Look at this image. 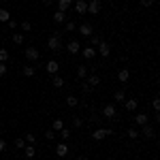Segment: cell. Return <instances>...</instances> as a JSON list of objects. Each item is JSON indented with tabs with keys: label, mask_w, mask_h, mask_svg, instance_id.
Listing matches in <instances>:
<instances>
[{
	"label": "cell",
	"mask_w": 160,
	"mask_h": 160,
	"mask_svg": "<svg viewBox=\"0 0 160 160\" xmlns=\"http://www.w3.org/2000/svg\"><path fill=\"white\" fill-rule=\"evenodd\" d=\"M47 47H49L51 51H60L62 49V41H60V32H53L49 37V41H47Z\"/></svg>",
	"instance_id": "1"
},
{
	"label": "cell",
	"mask_w": 160,
	"mask_h": 160,
	"mask_svg": "<svg viewBox=\"0 0 160 160\" xmlns=\"http://www.w3.org/2000/svg\"><path fill=\"white\" fill-rule=\"evenodd\" d=\"M102 118H107V120H115V118H118V109H115L111 102H107V105L102 107Z\"/></svg>",
	"instance_id": "2"
},
{
	"label": "cell",
	"mask_w": 160,
	"mask_h": 160,
	"mask_svg": "<svg viewBox=\"0 0 160 160\" xmlns=\"http://www.w3.org/2000/svg\"><path fill=\"white\" fill-rule=\"evenodd\" d=\"M109 135H113L111 128H96V130L92 132V139H94V141H102L105 137H109Z\"/></svg>",
	"instance_id": "3"
},
{
	"label": "cell",
	"mask_w": 160,
	"mask_h": 160,
	"mask_svg": "<svg viewBox=\"0 0 160 160\" xmlns=\"http://www.w3.org/2000/svg\"><path fill=\"white\" fill-rule=\"evenodd\" d=\"M26 58L30 62H37L38 58H41V51H38L37 47H26Z\"/></svg>",
	"instance_id": "4"
},
{
	"label": "cell",
	"mask_w": 160,
	"mask_h": 160,
	"mask_svg": "<svg viewBox=\"0 0 160 160\" xmlns=\"http://www.w3.org/2000/svg\"><path fill=\"white\" fill-rule=\"evenodd\" d=\"M68 149H71V148L62 141V143L56 145V156H58V158H66V156H68Z\"/></svg>",
	"instance_id": "5"
},
{
	"label": "cell",
	"mask_w": 160,
	"mask_h": 160,
	"mask_svg": "<svg viewBox=\"0 0 160 160\" xmlns=\"http://www.w3.org/2000/svg\"><path fill=\"white\" fill-rule=\"evenodd\" d=\"M141 132H143L145 139H154V137H156V128H154L152 124H145V126H141Z\"/></svg>",
	"instance_id": "6"
},
{
	"label": "cell",
	"mask_w": 160,
	"mask_h": 160,
	"mask_svg": "<svg viewBox=\"0 0 160 160\" xmlns=\"http://www.w3.org/2000/svg\"><path fill=\"white\" fill-rule=\"evenodd\" d=\"M45 71H47L49 75H58V71H60V64H58L56 60H49L47 64H45Z\"/></svg>",
	"instance_id": "7"
},
{
	"label": "cell",
	"mask_w": 160,
	"mask_h": 160,
	"mask_svg": "<svg viewBox=\"0 0 160 160\" xmlns=\"http://www.w3.org/2000/svg\"><path fill=\"white\" fill-rule=\"evenodd\" d=\"M88 13H92V15L100 13V2L98 0H90V2H88Z\"/></svg>",
	"instance_id": "8"
},
{
	"label": "cell",
	"mask_w": 160,
	"mask_h": 160,
	"mask_svg": "<svg viewBox=\"0 0 160 160\" xmlns=\"http://www.w3.org/2000/svg\"><path fill=\"white\" fill-rule=\"evenodd\" d=\"M75 11L79 13V15L88 13V2H86V0H77V2H75Z\"/></svg>",
	"instance_id": "9"
},
{
	"label": "cell",
	"mask_w": 160,
	"mask_h": 160,
	"mask_svg": "<svg viewBox=\"0 0 160 160\" xmlns=\"http://www.w3.org/2000/svg\"><path fill=\"white\" fill-rule=\"evenodd\" d=\"M79 32H81L83 37H92V34H94V28H92V24H81L79 26Z\"/></svg>",
	"instance_id": "10"
},
{
	"label": "cell",
	"mask_w": 160,
	"mask_h": 160,
	"mask_svg": "<svg viewBox=\"0 0 160 160\" xmlns=\"http://www.w3.org/2000/svg\"><path fill=\"white\" fill-rule=\"evenodd\" d=\"M81 56H83L86 60H92V58L96 56V47H83V49H81Z\"/></svg>",
	"instance_id": "11"
},
{
	"label": "cell",
	"mask_w": 160,
	"mask_h": 160,
	"mask_svg": "<svg viewBox=\"0 0 160 160\" xmlns=\"http://www.w3.org/2000/svg\"><path fill=\"white\" fill-rule=\"evenodd\" d=\"M135 122L139 124V126H145V124H149V115H148V113H137Z\"/></svg>",
	"instance_id": "12"
},
{
	"label": "cell",
	"mask_w": 160,
	"mask_h": 160,
	"mask_svg": "<svg viewBox=\"0 0 160 160\" xmlns=\"http://www.w3.org/2000/svg\"><path fill=\"white\" fill-rule=\"evenodd\" d=\"M66 49H68V53H79V49H81V45H79V41H71L68 45H66Z\"/></svg>",
	"instance_id": "13"
},
{
	"label": "cell",
	"mask_w": 160,
	"mask_h": 160,
	"mask_svg": "<svg viewBox=\"0 0 160 160\" xmlns=\"http://www.w3.org/2000/svg\"><path fill=\"white\" fill-rule=\"evenodd\" d=\"M98 53L102 56V58H107V56L111 53V47H109V43H105V41H102V43L98 45Z\"/></svg>",
	"instance_id": "14"
},
{
	"label": "cell",
	"mask_w": 160,
	"mask_h": 160,
	"mask_svg": "<svg viewBox=\"0 0 160 160\" xmlns=\"http://www.w3.org/2000/svg\"><path fill=\"white\" fill-rule=\"evenodd\" d=\"M71 7H73V0H58V11H64V13H66Z\"/></svg>",
	"instance_id": "15"
},
{
	"label": "cell",
	"mask_w": 160,
	"mask_h": 160,
	"mask_svg": "<svg viewBox=\"0 0 160 160\" xmlns=\"http://www.w3.org/2000/svg\"><path fill=\"white\" fill-rule=\"evenodd\" d=\"M124 107H126V111H137L139 102H137V98H128V100H124Z\"/></svg>",
	"instance_id": "16"
},
{
	"label": "cell",
	"mask_w": 160,
	"mask_h": 160,
	"mask_svg": "<svg viewBox=\"0 0 160 160\" xmlns=\"http://www.w3.org/2000/svg\"><path fill=\"white\" fill-rule=\"evenodd\" d=\"M86 81H88V86H90V88H96L100 83V77H98V75H88Z\"/></svg>",
	"instance_id": "17"
},
{
	"label": "cell",
	"mask_w": 160,
	"mask_h": 160,
	"mask_svg": "<svg viewBox=\"0 0 160 160\" xmlns=\"http://www.w3.org/2000/svg\"><path fill=\"white\" fill-rule=\"evenodd\" d=\"M118 79H120L122 83H126V81L130 79V71H128V68H122V71L118 73Z\"/></svg>",
	"instance_id": "18"
},
{
	"label": "cell",
	"mask_w": 160,
	"mask_h": 160,
	"mask_svg": "<svg viewBox=\"0 0 160 160\" xmlns=\"http://www.w3.org/2000/svg\"><path fill=\"white\" fill-rule=\"evenodd\" d=\"M100 43H102V37L100 34H92L90 37V47H98Z\"/></svg>",
	"instance_id": "19"
},
{
	"label": "cell",
	"mask_w": 160,
	"mask_h": 160,
	"mask_svg": "<svg viewBox=\"0 0 160 160\" xmlns=\"http://www.w3.org/2000/svg\"><path fill=\"white\" fill-rule=\"evenodd\" d=\"M34 154H37L34 145H26V148H24V156H26V158H34Z\"/></svg>",
	"instance_id": "20"
},
{
	"label": "cell",
	"mask_w": 160,
	"mask_h": 160,
	"mask_svg": "<svg viewBox=\"0 0 160 160\" xmlns=\"http://www.w3.org/2000/svg\"><path fill=\"white\" fill-rule=\"evenodd\" d=\"M64 19H66V13L64 11H56L53 13V22H56V24H62Z\"/></svg>",
	"instance_id": "21"
},
{
	"label": "cell",
	"mask_w": 160,
	"mask_h": 160,
	"mask_svg": "<svg viewBox=\"0 0 160 160\" xmlns=\"http://www.w3.org/2000/svg\"><path fill=\"white\" fill-rule=\"evenodd\" d=\"M62 128H64L62 118H56V120H53V124H51V130H56V132H58V130H62Z\"/></svg>",
	"instance_id": "22"
},
{
	"label": "cell",
	"mask_w": 160,
	"mask_h": 160,
	"mask_svg": "<svg viewBox=\"0 0 160 160\" xmlns=\"http://www.w3.org/2000/svg\"><path fill=\"white\" fill-rule=\"evenodd\" d=\"M88 77V68L83 64H79V68H77V79H86Z\"/></svg>",
	"instance_id": "23"
},
{
	"label": "cell",
	"mask_w": 160,
	"mask_h": 160,
	"mask_svg": "<svg viewBox=\"0 0 160 160\" xmlns=\"http://www.w3.org/2000/svg\"><path fill=\"white\" fill-rule=\"evenodd\" d=\"M51 83H53V88H62L64 86V79H62L60 75H53L51 77Z\"/></svg>",
	"instance_id": "24"
},
{
	"label": "cell",
	"mask_w": 160,
	"mask_h": 160,
	"mask_svg": "<svg viewBox=\"0 0 160 160\" xmlns=\"http://www.w3.org/2000/svg\"><path fill=\"white\" fill-rule=\"evenodd\" d=\"M22 73H24L26 77H34V75H37V68H34V66H24Z\"/></svg>",
	"instance_id": "25"
},
{
	"label": "cell",
	"mask_w": 160,
	"mask_h": 160,
	"mask_svg": "<svg viewBox=\"0 0 160 160\" xmlns=\"http://www.w3.org/2000/svg\"><path fill=\"white\" fill-rule=\"evenodd\" d=\"M113 100H115V102H124V100H126V94H124L122 90H118V92L113 94Z\"/></svg>",
	"instance_id": "26"
},
{
	"label": "cell",
	"mask_w": 160,
	"mask_h": 160,
	"mask_svg": "<svg viewBox=\"0 0 160 160\" xmlns=\"http://www.w3.org/2000/svg\"><path fill=\"white\" fill-rule=\"evenodd\" d=\"M77 102H79L77 96H73V94H71V96H66V105H68V107H77Z\"/></svg>",
	"instance_id": "27"
},
{
	"label": "cell",
	"mask_w": 160,
	"mask_h": 160,
	"mask_svg": "<svg viewBox=\"0 0 160 160\" xmlns=\"http://www.w3.org/2000/svg\"><path fill=\"white\" fill-rule=\"evenodd\" d=\"M9 19H11V13L7 9H0V22H9Z\"/></svg>",
	"instance_id": "28"
},
{
	"label": "cell",
	"mask_w": 160,
	"mask_h": 160,
	"mask_svg": "<svg viewBox=\"0 0 160 160\" xmlns=\"http://www.w3.org/2000/svg\"><path fill=\"white\" fill-rule=\"evenodd\" d=\"M13 43H15V45H22V43H24V34H22V32L13 34Z\"/></svg>",
	"instance_id": "29"
},
{
	"label": "cell",
	"mask_w": 160,
	"mask_h": 160,
	"mask_svg": "<svg viewBox=\"0 0 160 160\" xmlns=\"http://www.w3.org/2000/svg\"><path fill=\"white\" fill-rule=\"evenodd\" d=\"M58 135L62 137V141H66V139L71 137V130H68V128H62V130H58Z\"/></svg>",
	"instance_id": "30"
},
{
	"label": "cell",
	"mask_w": 160,
	"mask_h": 160,
	"mask_svg": "<svg viewBox=\"0 0 160 160\" xmlns=\"http://www.w3.org/2000/svg\"><path fill=\"white\" fill-rule=\"evenodd\" d=\"M139 135H141V132H139L137 128H132V126L128 128V137H130V139H139Z\"/></svg>",
	"instance_id": "31"
},
{
	"label": "cell",
	"mask_w": 160,
	"mask_h": 160,
	"mask_svg": "<svg viewBox=\"0 0 160 160\" xmlns=\"http://www.w3.org/2000/svg\"><path fill=\"white\" fill-rule=\"evenodd\" d=\"M24 141H28V145H34V141H37V137L32 135V132H26V139Z\"/></svg>",
	"instance_id": "32"
},
{
	"label": "cell",
	"mask_w": 160,
	"mask_h": 160,
	"mask_svg": "<svg viewBox=\"0 0 160 160\" xmlns=\"http://www.w3.org/2000/svg\"><path fill=\"white\" fill-rule=\"evenodd\" d=\"M75 28H77V24H75V22H66V26H64V32H73Z\"/></svg>",
	"instance_id": "33"
},
{
	"label": "cell",
	"mask_w": 160,
	"mask_h": 160,
	"mask_svg": "<svg viewBox=\"0 0 160 160\" xmlns=\"http://www.w3.org/2000/svg\"><path fill=\"white\" fill-rule=\"evenodd\" d=\"M7 60H9V51L0 49V62H7Z\"/></svg>",
	"instance_id": "34"
},
{
	"label": "cell",
	"mask_w": 160,
	"mask_h": 160,
	"mask_svg": "<svg viewBox=\"0 0 160 160\" xmlns=\"http://www.w3.org/2000/svg\"><path fill=\"white\" fill-rule=\"evenodd\" d=\"M45 139L53 141V139H56V130H45Z\"/></svg>",
	"instance_id": "35"
},
{
	"label": "cell",
	"mask_w": 160,
	"mask_h": 160,
	"mask_svg": "<svg viewBox=\"0 0 160 160\" xmlns=\"http://www.w3.org/2000/svg\"><path fill=\"white\" fill-rule=\"evenodd\" d=\"M152 105H154V111L158 113V111H160V98H158V96H156V98L152 100Z\"/></svg>",
	"instance_id": "36"
},
{
	"label": "cell",
	"mask_w": 160,
	"mask_h": 160,
	"mask_svg": "<svg viewBox=\"0 0 160 160\" xmlns=\"http://www.w3.org/2000/svg\"><path fill=\"white\" fill-rule=\"evenodd\" d=\"M15 148L24 149V148H26V141H24V139H15Z\"/></svg>",
	"instance_id": "37"
},
{
	"label": "cell",
	"mask_w": 160,
	"mask_h": 160,
	"mask_svg": "<svg viewBox=\"0 0 160 160\" xmlns=\"http://www.w3.org/2000/svg\"><path fill=\"white\" fill-rule=\"evenodd\" d=\"M90 120H92V122H94V124H96V126H98V124H100V115H98V113H96V111H94Z\"/></svg>",
	"instance_id": "38"
},
{
	"label": "cell",
	"mask_w": 160,
	"mask_h": 160,
	"mask_svg": "<svg viewBox=\"0 0 160 160\" xmlns=\"http://www.w3.org/2000/svg\"><path fill=\"white\" fill-rule=\"evenodd\" d=\"M73 124H75V128H81L83 126V120L81 118H73Z\"/></svg>",
	"instance_id": "39"
},
{
	"label": "cell",
	"mask_w": 160,
	"mask_h": 160,
	"mask_svg": "<svg viewBox=\"0 0 160 160\" xmlns=\"http://www.w3.org/2000/svg\"><path fill=\"white\" fill-rule=\"evenodd\" d=\"M7 71H9V68H7V64H4V62H0V77H4Z\"/></svg>",
	"instance_id": "40"
},
{
	"label": "cell",
	"mask_w": 160,
	"mask_h": 160,
	"mask_svg": "<svg viewBox=\"0 0 160 160\" xmlns=\"http://www.w3.org/2000/svg\"><path fill=\"white\" fill-rule=\"evenodd\" d=\"M7 24H9V28H11V30H15V28H17V22H15V19H9V22H7Z\"/></svg>",
	"instance_id": "41"
},
{
	"label": "cell",
	"mask_w": 160,
	"mask_h": 160,
	"mask_svg": "<svg viewBox=\"0 0 160 160\" xmlns=\"http://www.w3.org/2000/svg\"><path fill=\"white\" fill-rule=\"evenodd\" d=\"M22 30H26V32H28V30H32V26H30V22H24V24H22Z\"/></svg>",
	"instance_id": "42"
},
{
	"label": "cell",
	"mask_w": 160,
	"mask_h": 160,
	"mask_svg": "<svg viewBox=\"0 0 160 160\" xmlns=\"http://www.w3.org/2000/svg\"><path fill=\"white\" fill-rule=\"evenodd\" d=\"M154 4V0H141V7H152Z\"/></svg>",
	"instance_id": "43"
},
{
	"label": "cell",
	"mask_w": 160,
	"mask_h": 160,
	"mask_svg": "<svg viewBox=\"0 0 160 160\" xmlns=\"http://www.w3.org/2000/svg\"><path fill=\"white\" fill-rule=\"evenodd\" d=\"M4 149H7V141H4V139H0V154H2Z\"/></svg>",
	"instance_id": "44"
},
{
	"label": "cell",
	"mask_w": 160,
	"mask_h": 160,
	"mask_svg": "<svg viewBox=\"0 0 160 160\" xmlns=\"http://www.w3.org/2000/svg\"><path fill=\"white\" fill-rule=\"evenodd\" d=\"M43 2H45L47 7H49V4H53V0H43Z\"/></svg>",
	"instance_id": "45"
},
{
	"label": "cell",
	"mask_w": 160,
	"mask_h": 160,
	"mask_svg": "<svg viewBox=\"0 0 160 160\" xmlns=\"http://www.w3.org/2000/svg\"><path fill=\"white\" fill-rule=\"evenodd\" d=\"M79 160H88V156H79Z\"/></svg>",
	"instance_id": "46"
},
{
	"label": "cell",
	"mask_w": 160,
	"mask_h": 160,
	"mask_svg": "<svg viewBox=\"0 0 160 160\" xmlns=\"http://www.w3.org/2000/svg\"><path fill=\"white\" fill-rule=\"evenodd\" d=\"M30 160H32V158H30Z\"/></svg>",
	"instance_id": "47"
}]
</instances>
